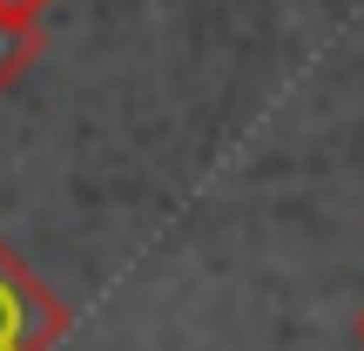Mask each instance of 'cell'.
<instances>
[{
  "label": "cell",
  "mask_w": 364,
  "mask_h": 351,
  "mask_svg": "<svg viewBox=\"0 0 364 351\" xmlns=\"http://www.w3.org/2000/svg\"><path fill=\"white\" fill-rule=\"evenodd\" d=\"M34 61H41V27L21 14H0V88H14Z\"/></svg>",
  "instance_id": "cell-1"
},
{
  "label": "cell",
  "mask_w": 364,
  "mask_h": 351,
  "mask_svg": "<svg viewBox=\"0 0 364 351\" xmlns=\"http://www.w3.org/2000/svg\"><path fill=\"white\" fill-rule=\"evenodd\" d=\"M41 7H48V0H0V14H21V21H34Z\"/></svg>",
  "instance_id": "cell-2"
}]
</instances>
